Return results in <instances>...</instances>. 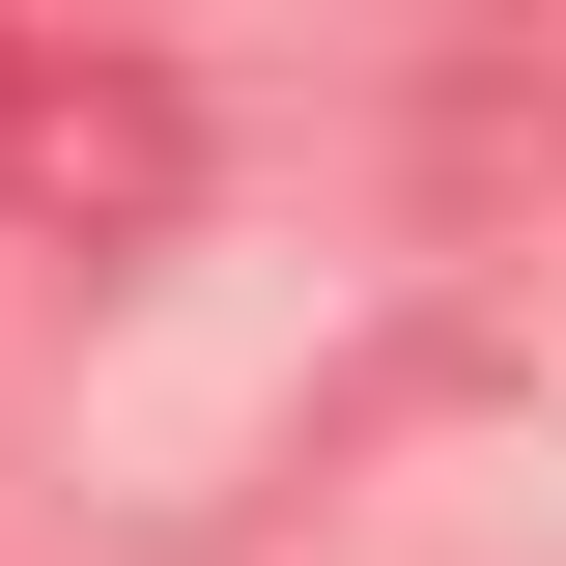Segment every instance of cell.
I'll return each instance as SVG.
<instances>
[{
	"label": "cell",
	"instance_id": "6da1fadb",
	"mask_svg": "<svg viewBox=\"0 0 566 566\" xmlns=\"http://www.w3.org/2000/svg\"><path fill=\"white\" fill-rule=\"evenodd\" d=\"M0 199L57 227V255H142V227L199 199V114L142 57H0Z\"/></svg>",
	"mask_w": 566,
	"mask_h": 566
},
{
	"label": "cell",
	"instance_id": "7a4b0ae2",
	"mask_svg": "<svg viewBox=\"0 0 566 566\" xmlns=\"http://www.w3.org/2000/svg\"><path fill=\"white\" fill-rule=\"evenodd\" d=\"M0 57H29V29H0Z\"/></svg>",
	"mask_w": 566,
	"mask_h": 566
}]
</instances>
